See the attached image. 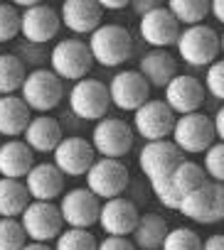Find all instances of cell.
<instances>
[{
  "label": "cell",
  "mask_w": 224,
  "mask_h": 250,
  "mask_svg": "<svg viewBox=\"0 0 224 250\" xmlns=\"http://www.w3.org/2000/svg\"><path fill=\"white\" fill-rule=\"evenodd\" d=\"M89 54L101 66H121L133 54V37L124 25L101 22L86 40Z\"/></svg>",
  "instance_id": "1"
},
{
  "label": "cell",
  "mask_w": 224,
  "mask_h": 250,
  "mask_svg": "<svg viewBox=\"0 0 224 250\" xmlns=\"http://www.w3.org/2000/svg\"><path fill=\"white\" fill-rule=\"evenodd\" d=\"M64 98V86L62 81L45 66L32 69L23 86H20V101L27 105V110L37 113V115H47L50 110H54Z\"/></svg>",
  "instance_id": "2"
},
{
  "label": "cell",
  "mask_w": 224,
  "mask_h": 250,
  "mask_svg": "<svg viewBox=\"0 0 224 250\" xmlns=\"http://www.w3.org/2000/svg\"><path fill=\"white\" fill-rule=\"evenodd\" d=\"M177 213H182L185 218H190L195 223H202V226L219 223L224 218V187L207 179L197 189L180 196Z\"/></svg>",
  "instance_id": "3"
},
{
  "label": "cell",
  "mask_w": 224,
  "mask_h": 250,
  "mask_svg": "<svg viewBox=\"0 0 224 250\" xmlns=\"http://www.w3.org/2000/svg\"><path fill=\"white\" fill-rule=\"evenodd\" d=\"M170 143L185 155H197V152H204L209 150L217 140L214 135V128H212V120L207 113H187V115H180L175 118V125H173V133H170Z\"/></svg>",
  "instance_id": "4"
},
{
  "label": "cell",
  "mask_w": 224,
  "mask_h": 250,
  "mask_svg": "<svg viewBox=\"0 0 224 250\" xmlns=\"http://www.w3.org/2000/svg\"><path fill=\"white\" fill-rule=\"evenodd\" d=\"M136 140V133L131 130V125L121 118H101L96 120L94 130H91V147L96 155L106 160H121L131 152Z\"/></svg>",
  "instance_id": "5"
},
{
  "label": "cell",
  "mask_w": 224,
  "mask_h": 250,
  "mask_svg": "<svg viewBox=\"0 0 224 250\" xmlns=\"http://www.w3.org/2000/svg\"><path fill=\"white\" fill-rule=\"evenodd\" d=\"M177 54L185 64L190 66H209L212 62L219 59V35L209 27V25H195V27H185L177 35Z\"/></svg>",
  "instance_id": "6"
},
{
  "label": "cell",
  "mask_w": 224,
  "mask_h": 250,
  "mask_svg": "<svg viewBox=\"0 0 224 250\" xmlns=\"http://www.w3.org/2000/svg\"><path fill=\"white\" fill-rule=\"evenodd\" d=\"M94 66L84 40H59L50 52V71L59 81H81Z\"/></svg>",
  "instance_id": "7"
},
{
  "label": "cell",
  "mask_w": 224,
  "mask_h": 250,
  "mask_svg": "<svg viewBox=\"0 0 224 250\" xmlns=\"http://www.w3.org/2000/svg\"><path fill=\"white\" fill-rule=\"evenodd\" d=\"M131 182L128 167L121 160H106V157H96L94 165L86 169V189L101 201L116 199L126 191Z\"/></svg>",
  "instance_id": "8"
},
{
  "label": "cell",
  "mask_w": 224,
  "mask_h": 250,
  "mask_svg": "<svg viewBox=\"0 0 224 250\" xmlns=\"http://www.w3.org/2000/svg\"><path fill=\"white\" fill-rule=\"evenodd\" d=\"M69 110L81 118V120H101L106 118V110L111 105L108 101V91H106V83L99 81V79H81V81H74V86L69 88Z\"/></svg>",
  "instance_id": "9"
},
{
  "label": "cell",
  "mask_w": 224,
  "mask_h": 250,
  "mask_svg": "<svg viewBox=\"0 0 224 250\" xmlns=\"http://www.w3.org/2000/svg\"><path fill=\"white\" fill-rule=\"evenodd\" d=\"M18 221H20V226L25 230V238L30 243H45L47 245L50 240H54L64 230V223L59 218L57 206L45 204V201H30Z\"/></svg>",
  "instance_id": "10"
},
{
  "label": "cell",
  "mask_w": 224,
  "mask_h": 250,
  "mask_svg": "<svg viewBox=\"0 0 224 250\" xmlns=\"http://www.w3.org/2000/svg\"><path fill=\"white\" fill-rule=\"evenodd\" d=\"M175 125L173 110L160 101V98H148L138 110H133V125L131 130L138 133L146 143L155 140H168Z\"/></svg>",
  "instance_id": "11"
},
{
  "label": "cell",
  "mask_w": 224,
  "mask_h": 250,
  "mask_svg": "<svg viewBox=\"0 0 224 250\" xmlns=\"http://www.w3.org/2000/svg\"><path fill=\"white\" fill-rule=\"evenodd\" d=\"M99 206H101V201L86 187H74L59 196L57 211H59L62 223H67V228L89 230L99 218Z\"/></svg>",
  "instance_id": "12"
},
{
  "label": "cell",
  "mask_w": 224,
  "mask_h": 250,
  "mask_svg": "<svg viewBox=\"0 0 224 250\" xmlns=\"http://www.w3.org/2000/svg\"><path fill=\"white\" fill-rule=\"evenodd\" d=\"M96 152L86 138L79 135H67L59 140V145L52 152V165L64 174V177H81L86 169L94 165Z\"/></svg>",
  "instance_id": "13"
},
{
  "label": "cell",
  "mask_w": 224,
  "mask_h": 250,
  "mask_svg": "<svg viewBox=\"0 0 224 250\" xmlns=\"http://www.w3.org/2000/svg\"><path fill=\"white\" fill-rule=\"evenodd\" d=\"M108 91V101L111 105H116L121 110H138L148 98H150V86L146 83V79L136 71V69H126L119 71L106 86Z\"/></svg>",
  "instance_id": "14"
},
{
  "label": "cell",
  "mask_w": 224,
  "mask_h": 250,
  "mask_svg": "<svg viewBox=\"0 0 224 250\" xmlns=\"http://www.w3.org/2000/svg\"><path fill=\"white\" fill-rule=\"evenodd\" d=\"M165 91V98L163 103L173 110L175 118L180 115H187V113H197L204 103V88H202V81L190 76V74H177L170 79V83L163 88Z\"/></svg>",
  "instance_id": "15"
},
{
  "label": "cell",
  "mask_w": 224,
  "mask_h": 250,
  "mask_svg": "<svg viewBox=\"0 0 224 250\" xmlns=\"http://www.w3.org/2000/svg\"><path fill=\"white\" fill-rule=\"evenodd\" d=\"M138 206L126 199V196H116V199H108L99 206V218L96 223L103 228L106 235H114V238H128L136 228L138 221Z\"/></svg>",
  "instance_id": "16"
},
{
  "label": "cell",
  "mask_w": 224,
  "mask_h": 250,
  "mask_svg": "<svg viewBox=\"0 0 224 250\" xmlns=\"http://www.w3.org/2000/svg\"><path fill=\"white\" fill-rule=\"evenodd\" d=\"M59 15L50 5H30L20 13V35L27 40V44H47L59 32Z\"/></svg>",
  "instance_id": "17"
},
{
  "label": "cell",
  "mask_w": 224,
  "mask_h": 250,
  "mask_svg": "<svg viewBox=\"0 0 224 250\" xmlns=\"http://www.w3.org/2000/svg\"><path fill=\"white\" fill-rule=\"evenodd\" d=\"M138 32H141L143 42L150 44L153 49H168L177 42L180 25L175 22V18L168 13L165 5H158L150 13L138 18Z\"/></svg>",
  "instance_id": "18"
},
{
  "label": "cell",
  "mask_w": 224,
  "mask_h": 250,
  "mask_svg": "<svg viewBox=\"0 0 224 250\" xmlns=\"http://www.w3.org/2000/svg\"><path fill=\"white\" fill-rule=\"evenodd\" d=\"M185 160V155L170 143V140H155V143H146L138 152V167L146 174L148 182L170 174L180 162Z\"/></svg>",
  "instance_id": "19"
},
{
  "label": "cell",
  "mask_w": 224,
  "mask_h": 250,
  "mask_svg": "<svg viewBox=\"0 0 224 250\" xmlns=\"http://www.w3.org/2000/svg\"><path fill=\"white\" fill-rule=\"evenodd\" d=\"M25 189L30 201H45L52 204L64 194V174L52 165V162H37L32 169L25 174Z\"/></svg>",
  "instance_id": "20"
},
{
  "label": "cell",
  "mask_w": 224,
  "mask_h": 250,
  "mask_svg": "<svg viewBox=\"0 0 224 250\" xmlns=\"http://www.w3.org/2000/svg\"><path fill=\"white\" fill-rule=\"evenodd\" d=\"M57 15L59 25H64L74 35H91L103 20V13L94 0H67Z\"/></svg>",
  "instance_id": "21"
},
{
  "label": "cell",
  "mask_w": 224,
  "mask_h": 250,
  "mask_svg": "<svg viewBox=\"0 0 224 250\" xmlns=\"http://www.w3.org/2000/svg\"><path fill=\"white\" fill-rule=\"evenodd\" d=\"M62 125L52 115H32L27 128L23 130V143L35 152H54L62 140Z\"/></svg>",
  "instance_id": "22"
},
{
  "label": "cell",
  "mask_w": 224,
  "mask_h": 250,
  "mask_svg": "<svg viewBox=\"0 0 224 250\" xmlns=\"http://www.w3.org/2000/svg\"><path fill=\"white\" fill-rule=\"evenodd\" d=\"M150 88H165L173 76H177V59L168 49H150L141 57L136 69Z\"/></svg>",
  "instance_id": "23"
},
{
  "label": "cell",
  "mask_w": 224,
  "mask_h": 250,
  "mask_svg": "<svg viewBox=\"0 0 224 250\" xmlns=\"http://www.w3.org/2000/svg\"><path fill=\"white\" fill-rule=\"evenodd\" d=\"M35 155L23 140H5L0 143V177L3 179H25L32 169Z\"/></svg>",
  "instance_id": "24"
},
{
  "label": "cell",
  "mask_w": 224,
  "mask_h": 250,
  "mask_svg": "<svg viewBox=\"0 0 224 250\" xmlns=\"http://www.w3.org/2000/svg\"><path fill=\"white\" fill-rule=\"evenodd\" d=\"M32 113L20 96H0V138H18L27 128Z\"/></svg>",
  "instance_id": "25"
},
{
  "label": "cell",
  "mask_w": 224,
  "mask_h": 250,
  "mask_svg": "<svg viewBox=\"0 0 224 250\" xmlns=\"http://www.w3.org/2000/svg\"><path fill=\"white\" fill-rule=\"evenodd\" d=\"M168 233V223L158 213H141L136 228L131 233V243L136 250H160L163 238Z\"/></svg>",
  "instance_id": "26"
},
{
  "label": "cell",
  "mask_w": 224,
  "mask_h": 250,
  "mask_svg": "<svg viewBox=\"0 0 224 250\" xmlns=\"http://www.w3.org/2000/svg\"><path fill=\"white\" fill-rule=\"evenodd\" d=\"M27 204L30 196L23 182L0 177V218H18Z\"/></svg>",
  "instance_id": "27"
},
{
  "label": "cell",
  "mask_w": 224,
  "mask_h": 250,
  "mask_svg": "<svg viewBox=\"0 0 224 250\" xmlns=\"http://www.w3.org/2000/svg\"><path fill=\"white\" fill-rule=\"evenodd\" d=\"M165 8L180 27L182 25L185 27L202 25V20L209 15V3H204V0H173V3H168Z\"/></svg>",
  "instance_id": "28"
},
{
  "label": "cell",
  "mask_w": 224,
  "mask_h": 250,
  "mask_svg": "<svg viewBox=\"0 0 224 250\" xmlns=\"http://www.w3.org/2000/svg\"><path fill=\"white\" fill-rule=\"evenodd\" d=\"M25 76L27 69L15 54H0V96H15Z\"/></svg>",
  "instance_id": "29"
},
{
  "label": "cell",
  "mask_w": 224,
  "mask_h": 250,
  "mask_svg": "<svg viewBox=\"0 0 224 250\" xmlns=\"http://www.w3.org/2000/svg\"><path fill=\"white\" fill-rule=\"evenodd\" d=\"M168 177H170V184H173V189L177 191V196H185L187 191H192V189H197L199 184L207 182L202 167H199L197 162H190V160H182Z\"/></svg>",
  "instance_id": "30"
},
{
  "label": "cell",
  "mask_w": 224,
  "mask_h": 250,
  "mask_svg": "<svg viewBox=\"0 0 224 250\" xmlns=\"http://www.w3.org/2000/svg\"><path fill=\"white\" fill-rule=\"evenodd\" d=\"M52 250H96V238L91 230L81 228H67L54 238Z\"/></svg>",
  "instance_id": "31"
},
{
  "label": "cell",
  "mask_w": 224,
  "mask_h": 250,
  "mask_svg": "<svg viewBox=\"0 0 224 250\" xmlns=\"http://www.w3.org/2000/svg\"><path fill=\"white\" fill-rule=\"evenodd\" d=\"M199 248H202V238L192 228H185V226L168 228L160 245V250H199Z\"/></svg>",
  "instance_id": "32"
},
{
  "label": "cell",
  "mask_w": 224,
  "mask_h": 250,
  "mask_svg": "<svg viewBox=\"0 0 224 250\" xmlns=\"http://www.w3.org/2000/svg\"><path fill=\"white\" fill-rule=\"evenodd\" d=\"M27 243L18 218H0V250H20Z\"/></svg>",
  "instance_id": "33"
},
{
  "label": "cell",
  "mask_w": 224,
  "mask_h": 250,
  "mask_svg": "<svg viewBox=\"0 0 224 250\" xmlns=\"http://www.w3.org/2000/svg\"><path fill=\"white\" fill-rule=\"evenodd\" d=\"M20 35V10L15 5L0 3V44L13 42Z\"/></svg>",
  "instance_id": "34"
},
{
  "label": "cell",
  "mask_w": 224,
  "mask_h": 250,
  "mask_svg": "<svg viewBox=\"0 0 224 250\" xmlns=\"http://www.w3.org/2000/svg\"><path fill=\"white\" fill-rule=\"evenodd\" d=\"M202 172L214 184L224 182V145L222 143H214L209 150H204V167H202Z\"/></svg>",
  "instance_id": "35"
},
{
  "label": "cell",
  "mask_w": 224,
  "mask_h": 250,
  "mask_svg": "<svg viewBox=\"0 0 224 250\" xmlns=\"http://www.w3.org/2000/svg\"><path fill=\"white\" fill-rule=\"evenodd\" d=\"M202 88H204V93H209L217 101L224 98V66H222V59H217V62H212L207 66Z\"/></svg>",
  "instance_id": "36"
},
{
  "label": "cell",
  "mask_w": 224,
  "mask_h": 250,
  "mask_svg": "<svg viewBox=\"0 0 224 250\" xmlns=\"http://www.w3.org/2000/svg\"><path fill=\"white\" fill-rule=\"evenodd\" d=\"M150 189H153V194L158 196V201H160L165 208H173V211H177L180 196H177V191L173 189V184H170V177H168V174H165V177H158V179H153V182H150Z\"/></svg>",
  "instance_id": "37"
},
{
  "label": "cell",
  "mask_w": 224,
  "mask_h": 250,
  "mask_svg": "<svg viewBox=\"0 0 224 250\" xmlns=\"http://www.w3.org/2000/svg\"><path fill=\"white\" fill-rule=\"evenodd\" d=\"M96 250H136L128 238H114L106 235L103 240H96Z\"/></svg>",
  "instance_id": "38"
},
{
  "label": "cell",
  "mask_w": 224,
  "mask_h": 250,
  "mask_svg": "<svg viewBox=\"0 0 224 250\" xmlns=\"http://www.w3.org/2000/svg\"><path fill=\"white\" fill-rule=\"evenodd\" d=\"M209 120H212V128H214L217 140L222 143V138H224V108H217V110H214V115H212Z\"/></svg>",
  "instance_id": "39"
},
{
  "label": "cell",
  "mask_w": 224,
  "mask_h": 250,
  "mask_svg": "<svg viewBox=\"0 0 224 250\" xmlns=\"http://www.w3.org/2000/svg\"><path fill=\"white\" fill-rule=\"evenodd\" d=\"M199 250H224V238L222 233H212L207 240H202V248Z\"/></svg>",
  "instance_id": "40"
},
{
  "label": "cell",
  "mask_w": 224,
  "mask_h": 250,
  "mask_svg": "<svg viewBox=\"0 0 224 250\" xmlns=\"http://www.w3.org/2000/svg\"><path fill=\"white\" fill-rule=\"evenodd\" d=\"M158 5H160V3H155V0H136V3H133L131 8H133V10L138 13V18H141V15L150 13V10H153V8H158Z\"/></svg>",
  "instance_id": "41"
},
{
  "label": "cell",
  "mask_w": 224,
  "mask_h": 250,
  "mask_svg": "<svg viewBox=\"0 0 224 250\" xmlns=\"http://www.w3.org/2000/svg\"><path fill=\"white\" fill-rule=\"evenodd\" d=\"M126 5H128V0H101V3H99L101 13L103 10H124Z\"/></svg>",
  "instance_id": "42"
},
{
  "label": "cell",
  "mask_w": 224,
  "mask_h": 250,
  "mask_svg": "<svg viewBox=\"0 0 224 250\" xmlns=\"http://www.w3.org/2000/svg\"><path fill=\"white\" fill-rule=\"evenodd\" d=\"M209 13L214 15V20H217V22H224V10H222V3H219V0L209 5Z\"/></svg>",
  "instance_id": "43"
},
{
  "label": "cell",
  "mask_w": 224,
  "mask_h": 250,
  "mask_svg": "<svg viewBox=\"0 0 224 250\" xmlns=\"http://www.w3.org/2000/svg\"><path fill=\"white\" fill-rule=\"evenodd\" d=\"M20 250H52L50 245H45V243H25Z\"/></svg>",
  "instance_id": "44"
},
{
  "label": "cell",
  "mask_w": 224,
  "mask_h": 250,
  "mask_svg": "<svg viewBox=\"0 0 224 250\" xmlns=\"http://www.w3.org/2000/svg\"><path fill=\"white\" fill-rule=\"evenodd\" d=\"M18 5L20 8H30V5H35V0H18Z\"/></svg>",
  "instance_id": "45"
}]
</instances>
